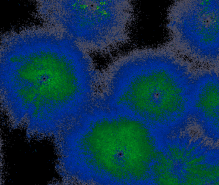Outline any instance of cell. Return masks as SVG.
I'll return each mask as SVG.
<instances>
[{"instance_id": "obj_1", "label": "cell", "mask_w": 219, "mask_h": 185, "mask_svg": "<svg viewBox=\"0 0 219 185\" xmlns=\"http://www.w3.org/2000/svg\"><path fill=\"white\" fill-rule=\"evenodd\" d=\"M101 72L59 32L32 25L0 37V111L30 139H54L96 105Z\"/></svg>"}, {"instance_id": "obj_2", "label": "cell", "mask_w": 219, "mask_h": 185, "mask_svg": "<svg viewBox=\"0 0 219 185\" xmlns=\"http://www.w3.org/2000/svg\"><path fill=\"white\" fill-rule=\"evenodd\" d=\"M162 135L99 104L54 139L57 169L73 185H150Z\"/></svg>"}, {"instance_id": "obj_3", "label": "cell", "mask_w": 219, "mask_h": 185, "mask_svg": "<svg viewBox=\"0 0 219 185\" xmlns=\"http://www.w3.org/2000/svg\"><path fill=\"white\" fill-rule=\"evenodd\" d=\"M197 69L167 43L134 49L101 72L96 104L130 114L161 135L189 128Z\"/></svg>"}, {"instance_id": "obj_4", "label": "cell", "mask_w": 219, "mask_h": 185, "mask_svg": "<svg viewBox=\"0 0 219 185\" xmlns=\"http://www.w3.org/2000/svg\"><path fill=\"white\" fill-rule=\"evenodd\" d=\"M42 25L59 32L90 54H107L128 43L135 21L129 1L37 2Z\"/></svg>"}, {"instance_id": "obj_5", "label": "cell", "mask_w": 219, "mask_h": 185, "mask_svg": "<svg viewBox=\"0 0 219 185\" xmlns=\"http://www.w3.org/2000/svg\"><path fill=\"white\" fill-rule=\"evenodd\" d=\"M150 185H219V145L191 127L162 135Z\"/></svg>"}, {"instance_id": "obj_6", "label": "cell", "mask_w": 219, "mask_h": 185, "mask_svg": "<svg viewBox=\"0 0 219 185\" xmlns=\"http://www.w3.org/2000/svg\"><path fill=\"white\" fill-rule=\"evenodd\" d=\"M170 45L200 68L219 66V0H181L167 10Z\"/></svg>"}, {"instance_id": "obj_7", "label": "cell", "mask_w": 219, "mask_h": 185, "mask_svg": "<svg viewBox=\"0 0 219 185\" xmlns=\"http://www.w3.org/2000/svg\"><path fill=\"white\" fill-rule=\"evenodd\" d=\"M190 127L219 145V66L198 68L191 92Z\"/></svg>"}, {"instance_id": "obj_8", "label": "cell", "mask_w": 219, "mask_h": 185, "mask_svg": "<svg viewBox=\"0 0 219 185\" xmlns=\"http://www.w3.org/2000/svg\"><path fill=\"white\" fill-rule=\"evenodd\" d=\"M3 145L0 135V185L3 184V172H4V159H3Z\"/></svg>"}, {"instance_id": "obj_9", "label": "cell", "mask_w": 219, "mask_h": 185, "mask_svg": "<svg viewBox=\"0 0 219 185\" xmlns=\"http://www.w3.org/2000/svg\"><path fill=\"white\" fill-rule=\"evenodd\" d=\"M50 185H73V184H71L68 183V182H65V181H60V182H54V183L51 184Z\"/></svg>"}]
</instances>
